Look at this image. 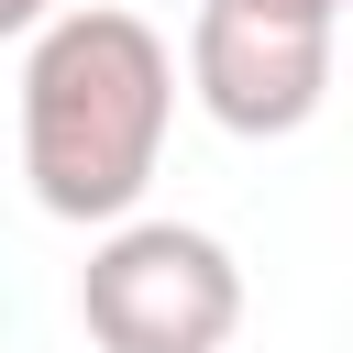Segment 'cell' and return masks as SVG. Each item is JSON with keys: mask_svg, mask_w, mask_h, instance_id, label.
<instances>
[{"mask_svg": "<svg viewBox=\"0 0 353 353\" xmlns=\"http://www.w3.org/2000/svg\"><path fill=\"white\" fill-rule=\"evenodd\" d=\"M176 121V44L121 0H66L22 33V188L44 221L143 210Z\"/></svg>", "mask_w": 353, "mask_h": 353, "instance_id": "obj_1", "label": "cell"}, {"mask_svg": "<svg viewBox=\"0 0 353 353\" xmlns=\"http://www.w3.org/2000/svg\"><path fill=\"white\" fill-rule=\"evenodd\" d=\"M77 320L99 353H221L243 331V265L199 221H99L77 265Z\"/></svg>", "mask_w": 353, "mask_h": 353, "instance_id": "obj_2", "label": "cell"}, {"mask_svg": "<svg viewBox=\"0 0 353 353\" xmlns=\"http://www.w3.org/2000/svg\"><path fill=\"white\" fill-rule=\"evenodd\" d=\"M331 66H342V22H265L232 0H199V22H188V88L243 143L309 132L331 99Z\"/></svg>", "mask_w": 353, "mask_h": 353, "instance_id": "obj_3", "label": "cell"}, {"mask_svg": "<svg viewBox=\"0 0 353 353\" xmlns=\"http://www.w3.org/2000/svg\"><path fill=\"white\" fill-rule=\"evenodd\" d=\"M232 11H265V22H342V0H232Z\"/></svg>", "mask_w": 353, "mask_h": 353, "instance_id": "obj_4", "label": "cell"}, {"mask_svg": "<svg viewBox=\"0 0 353 353\" xmlns=\"http://www.w3.org/2000/svg\"><path fill=\"white\" fill-rule=\"evenodd\" d=\"M44 11H66V0H0V44H22V33L44 22Z\"/></svg>", "mask_w": 353, "mask_h": 353, "instance_id": "obj_5", "label": "cell"}]
</instances>
